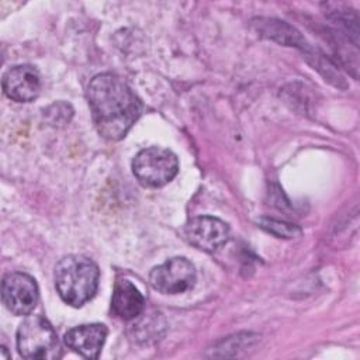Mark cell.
<instances>
[{"label": "cell", "instance_id": "obj_3", "mask_svg": "<svg viewBox=\"0 0 360 360\" xmlns=\"http://www.w3.org/2000/svg\"><path fill=\"white\" fill-rule=\"evenodd\" d=\"M17 350L27 360L60 357V345L53 326L41 315H28L17 329Z\"/></svg>", "mask_w": 360, "mask_h": 360}, {"label": "cell", "instance_id": "obj_5", "mask_svg": "<svg viewBox=\"0 0 360 360\" xmlns=\"http://www.w3.org/2000/svg\"><path fill=\"white\" fill-rule=\"evenodd\" d=\"M197 273L194 264L186 257H172L152 269L150 285L162 294H180L194 287Z\"/></svg>", "mask_w": 360, "mask_h": 360}, {"label": "cell", "instance_id": "obj_6", "mask_svg": "<svg viewBox=\"0 0 360 360\" xmlns=\"http://www.w3.org/2000/svg\"><path fill=\"white\" fill-rule=\"evenodd\" d=\"M39 292L35 280L25 273H10L1 283V300L6 308L18 316L30 315L38 304Z\"/></svg>", "mask_w": 360, "mask_h": 360}, {"label": "cell", "instance_id": "obj_11", "mask_svg": "<svg viewBox=\"0 0 360 360\" xmlns=\"http://www.w3.org/2000/svg\"><path fill=\"white\" fill-rule=\"evenodd\" d=\"M259 225L276 235L277 238H285V239H292L297 238L298 235H301V229L292 224L284 222V221H278V219H273V218H260L259 219Z\"/></svg>", "mask_w": 360, "mask_h": 360}, {"label": "cell", "instance_id": "obj_7", "mask_svg": "<svg viewBox=\"0 0 360 360\" xmlns=\"http://www.w3.org/2000/svg\"><path fill=\"white\" fill-rule=\"evenodd\" d=\"M186 239L204 252H215L229 239V226L219 218L202 215L190 219L184 228Z\"/></svg>", "mask_w": 360, "mask_h": 360}, {"label": "cell", "instance_id": "obj_8", "mask_svg": "<svg viewBox=\"0 0 360 360\" xmlns=\"http://www.w3.org/2000/svg\"><path fill=\"white\" fill-rule=\"evenodd\" d=\"M39 72L31 65H17L8 69L3 76L4 94L18 103H30L41 91Z\"/></svg>", "mask_w": 360, "mask_h": 360}, {"label": "cell", "instance_id": "obj_2", "mask_svg": "<svg viewBox=\"0 0 360 360\" xmlns=\"http://www.w3.org/2000/svg\"><path fill=\"white\" fill-rule=\"evenodd\" d=\"M98 276V267L91 259L69 255L60 259L55 267V287L66 304L79 308L94 297Z\"/></svg>", "mask_w": 360, "mask_h": 360}, {"label": "cell", "instance_id": "obj_10", "mask_svg": "<svg viewBox=\"0 0 360 360\" xmlns=\"http://www.w3.org/2000/svg\"><path fill=\"white\" fill-rule=\"evenodd\" d=\"M143 307L145 298L131 281L121 278L115 283L111 298V308L118 318L131 321L143 311Z\"/></svg>", "mask_w": 360, "mask_h": 360}, {"label": "cell", "instance_id": "obj_9", "mask_svg": "<svg viewBox=\"0 0 360 360\" xmlns=\"http://www.w3.org/2000/svg\"><path fill=\"white\" fill-rule=\"evenodd\" d=\"M107 328L103 323H84L69 329L65 336V345L86 359H97L107 338Z\"/></svg>", "mask_w": 360, "mask_h": 360}, {"label": "cell", "instance_id": "obj_4", "mask_svg": "<svg viewBox=\"0 0 360 360\" xmlns=\"http://www.w3.org/2000/svg\"><path fill=\"white\" fill-rule=\"evenodd\" d=\"M132 172L142 186L156 188L174 179L179 172V160L172 150L150 146L136 153L132 160Z\"/></svg>", "mask_w": 360, "mask_h": 360}, {"label": "cell", "instance_id": "obj_1", "mask_svg": "<svg viewBox=\"0 0 360 360\" xmlns=\"http://www.w3.org/2000/svg\"><path fill=\"white\" fill-rule=\"evenodd\" d=\"M87 100L97 131L110 141L124 138L142 111L132 89L112 73H100L90 80Z\"/></svg>", "mask_w": 360, "mask_h": 360}, {"label": "cell", "instance_id": "obj_12", "mask_svg": "<svg viewBox=\"0 0 360 360\" xmlns=\"http://www.w3.org/2000/svg\"><path fill=\"white\" fill-rule=\"evenodd\" d=\"M44 112H45L46 121L53 127H62V125L68 124L73 115V110H72L70 104L63 103V101L53 103Z\"/></svg>", "mask_w": 360, "mask_h": 360}, {"label": "cell", "instance_id": "obj_13", "mask_svg": "<svg viewBox=\"0 0 360 360\" xmlns=\"http://www.w3.org/2000/svg\"><path fill=\"white\" fill-rule=\"evenodd\" d=\"M1 352H3V356H4L6 359H8V354H7V352H6V347H4V346H1Z\"/></svg>", "mask_w": 360, "mask_h": 360}]
</instances>
